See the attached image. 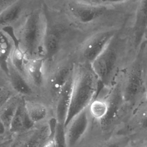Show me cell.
Segmentation results:
<instances>
[{"label":"cell","mask_w":147,"mask_h":147,"mask_svg":"<svg viewBox=\"0 0 147 147\" xmlns=\"http://www.w3.org/2000/svg\"><path fill=\"white\" fill-rule=\"evenodd\" d=\"M139 0H68L51 1L84 35L115 28L128 22Z\"/></svg>","instance_id":"1"},{"label":"cell","mask_w":147,"mask_h":147,"mask_svg":"<svg viewBox=\"0 0 147 147\" xmlns=\"http://www.w3.org/2000/svg\"><path fill=\"white\" fill-rule=\"evenodd\" d=\"M134 16L135 13L91 64L102 87L111 88L138 54L131 36Z\"/></svg>","instance_id":"2"},{"label":"cell","mask_w":147,"mask_h":147,"mask_svg":"<svg viewBox=\"0 0 147 147\" xmlns=\"http://www.w3.org/2000/svg\"><path fill=\"white\" fill-rule=\"evenodd\" d=\"M47 26L44 1H32L24 17L12 29L18 46L27 59L43 57V47Z\"/></svg>","instance_id":"3"},{"label":"cell","mask_w":147,"mask_h":147,"mask_svg":"<svg viewBox=\"0 0 147 147\" xmlns=\"http://www.w3.org/2000/svg\"><path fill=\"white\" fill-rule=\"evenodd\" d=\"M103 98L105 99L108 105L107 113L100 121L92 119V127L98 136L107 138L121 130L129 118L124 100L122 74L115 84L111 88H107Z\"/></svg>","instance_id":"4"},{"label":"cell","mask_w":147,"mask_h":147,"mask_svg":"<svg viewBox=\"0 0 147 147\" xmlns=\"http://www.w3.org/2000/svg\"><path fill=\"white\" fill-rule=\"evenodd\" d=\"M124 100L130 116L145 100L147 77L144 53L141 46L135 59L122 74Z\"/></svg>","instance_id":"5"},{"label":"cell","mask_w":147,"mask_h":147,"mask_svg":"<svg viewBox=\"0 0 147 147\" xmlns=\"http://www.w3.org/2000/svg\"><path fill=\"white\" fill-rule=\"evenodd\" d=\"M100 81L90 64L76 62L72 100L66 124L89 106L101 87Z\"/></svg>","instance_id":"6"},{"label":"cell","mask_w":147,"mask_h":147,"mask_svg":"<svg viewBox=\"0 0 147 147\" xmlns=\"http://www.w3.org/2000/svg\"><path fill=\"white\" fill-rule=\"evenodd\" d=\"M76 61L74 53L63 57L46 69L42 98L53 106L60 92L74 73Z\"/></svg>","instance_id":"7"},{"label":"cell","mask_w":147,"mask_h":147,"mask_svg":"<svg viewBox=\"0 0 147 147\" xmlns=\"http://www.w3.org/2000/svg\"><path fill=\"white\" fill-rule=\"evenodd\" d=\"M122 27L101 30L84 36L74 52L76 62L91 65Z\"/></svg>","instance_id":"8"},{"label":"cell","mask_w":147,"mask_h":147,"mask_svg":"<svg viewBox=\"0 0 147 147\" xmlns=\"http://www.w3.org/2000/svg\"><path fill=\"white\" fill-rule=\"evenodd\" d=\"M50 122L34 125L18 133L10 132L0 138V147H43L52 133Z\"/></svg>","instance_id":"9"},{"label":"cell","mask_w":147,"mask_h":147,"mask_svg":"<svg viewBox=\"0 0 147 147\" xmlns=\"http://www.w3.org/2000/svg\"><path fill=\"white\" fill-rule=\"evenodd\" d=\"M118 133L129 136L133 146L147 144V101L145 99L134 110Z\"/></svg>","instance_id":"10"},{"label":"cell","mask_w":147,"mask_h":147,"mask_svg":"<svg viewBox=\"0 0 147 147\" xmlns=\"http://www.w3.org/2000/svg\"><path fill=\"white\" fill-rule=\"evenodd\" d=\"M92 119L87 107L65 125V147H79L89 131Z\"/></svg>","instance_id":"11"},{"label":"cell","mask_w":147,"mask_h":147,"mask_svg":"<svg viewBox=\"0 0 147 147\" xmlns=\"http://www.w3.org/2000/svg\"><path fill=\"white\" fill-rule=\"evenodd\" d=\"M28 117L34 125L50 123L55 118L54 107L41 98H24Z\"/></svg>","instance_id":"12"},{"label":"cell","mask_w":147,"mask_h":147,"mask_svg":"<svg viewBox=\"0 0 147 147\" xmlns=\"http://www.w3.org/2000/svg\"><path fill=\"white\" fill-rule=\"evenodd\" d=\"M147 32V0H139L131 27V36L138 53L145 41Z\"/></svg>","instance_id":"13"},{"label":"cell","mask_w":147,"mask_h":147,"mask_svg":"<svg viewBox=\"0 0 147 147\" xmlns=\"http://www.w3.org/2000/svg\"><path fill=\"white\" fill-rule=\"evenodd\" d=\"M32 1L16 0L10 7L0 12L1 29L16 27L29 10Z\"/></svg>","instance_id":"14"},{"label":"cell","mask_w":147,"mask_h":147,"mask_svg":"<svg viewBox=\"0 0 147 147\" xmlns=\"http://www.w3.org/2000/svg\"><path fill=\"white\" fill-rule=\"evenodd\" d=\"M26 78L40 98L46 77V64L43 57L28 59L26 65Z\"/></svg>","instance_id":"15"},{"label":"cell","mask_w":147,"mask_h":147,"mask_svg":"<svg viewBox=\"0 0 147 147\" xmlns=\"http://www.w3.org/2000/svg\"><path fill=\"white\" fill-rule=\"evenodd\" d=\"M74 75L75 71L60 92L54 105L55 118L57 122L64 125L67 118L72 100L74 83Z\"/></svg>","instance_id":"16"},{"label":"cell","mask_w":147,"mask_h":147,"mask_svg":"<svg viewBox=\"0 0 147 147\" xmlns=\"http://www.w3.org/2000/svg\"><path fill=\"white\" fill-rule=\"evenodd\" d=\"M5 76L11 86L17 94L24 98H40L27 78L14 68L10 62L7 75Z\"/></svg>","instance_id":"17"},{"label":"cell","mask_w":147,"mask_h":147,"mask_svg":"<svg viewBox=\"0 0 147 147\" xmlns=\"http://www.w3.org/2000/svg\"><path fill=\"white\" fill-rule=\"evenodd\" d=\"M16 45L17 42L12 29H1V73L5 75H7L9 61Z\"/></svg>","instance_id":"18"},{"label":"cell","mask_w":147,"mask_h":147,"mask_svg":"<svg viewBox=\"0 0 147 147\" xmlns=\"http://www.w3.org/2000/svg\"><path fill=\"white\" fill-rule=\"evenodd\" d=\"M133 142L129 136L120 133L107 138L93 137L88 138L81 147H132Z\"/></svg>","instance_id":"19"},{"label":"cell","mask_w":147,"mask_h":147,"mask_svg":"<svg viewBox=\"0 0 147 147\" xmlns=\"http://www.w3.org/2000/svg\"><path fill=\"white\" fill-rule=\"evenodd\" d=\"M22 96L16 94L0 106V123L10 131V127L13 119L20 103L24 100Z\"/></svg>","instance_id":"20"},{"label":"cell","mask_w":147,"mask_h":147,"mask_svg":"<svg viewBox=\"0 0 147 147\" xmlns=\"http://www.w3.org/2000/svg\"><path fill=\"white\" fill-rule=\"evenodd\" d=\"M34 125L28 117L24 99L19 106L13 119L10 127V132L13 133L21 132Z\"/></svg>","instance_id":"21"},{"label":"cell","mask_w":147,"mask_h":147,"mask_svg":"<svg viewBox=\"0 0 147 147\" xmlns=\"http://www.w3.org/2000/svg\"><path fill=\"white\" fill-rule=\"evenodd\" d=\"M88 109L92 118L99 121L106 115L108 105L105 99L96 97L89 105Z\"/></svg>","instance_id":"22"},{"label":"cell","mask_w":147,"mask_h":147,"mask_svg":"<svg viewBox=\"0 0 147 147\" xmlns=\"http://www.w3.org/2000/svg\"><path fill=\"white\" fill-rule=\"evenodd\" d=\"M27 60L28 59L24 53L18 47L17 43L16 47L13 51L9 62L14 68L16 69L26 78V65Z\"/></svg>","instance_id":"23"},{"label":"cell","mask_w":147,"mask_h":147,"mask_svg":"<svg viewBox=\"0 0 147 147\" xmlns=\"http://www.w3.org/2000/svg\"><path fill=\"white\" fill-rule=\"evenodd\" d=\"M65 125L57 122L55 130V136L57 143V147H65Z\"/></svg>","instance_id":"24"},{"label":"cell","mask_w":147,"mask_h":147,"mask_svg":"<svg viewBox=\"0 0 147 147\" xmlns=\"http://www.w3.org/2000/svg\"><path fill=\"white\" fill-rule=\"evenodd\" d=\"M56 125L57 124L51 126L52 133L51 136L43 147H57V143L55 136V130Z\"/></svg>","instance_id":"25"},{"label":"cell","mask_w":147,"mask_h":147,"mask_svg":"<svg viewBox=\"0 0 147 147\" xmlns=\"http://www.w3.org/2000/svg\"><path fill=\"white\" fill-rule=\"evenodd\" d=\"M16 1V0H0V12L10 7Z\"/></svg>","instance_id":"26"},{"label":"cell","mask_w":147,"mask_h":147,"mask_svg":"<svg viewBox=\"0 0 147 147\" xmlns=\"http://www.w3.org/2000/svg\"><path fill=\"white\" fill-rule=\"evenodd\" d=\"M144 53V60H145V67H146V74L147 77V40H145L142 45Z\"/></svg>","instance_id":"27"},{"label":"cell","mask_w":147,"mask_h":147,"mask_svg":"<svg viewBox=\"0 0 147 147\" xmlns=\"http://www.w3.org/2000/svg\"><path fill=\"white\" fill-rule=\"evenodd\" d=\"M132 147H147V144H143V145H139V146H133Z\"/></svg>","instance_id":"28"},{"label":"cell","mask_w":147,"mask_h":147,"mask_svg":"<svg viewBox=\"0 0 147 147\" xmlns=\"http://www.w3.org/2000/svg\"><path fill=\"white\" fill-rule=\"evenodd\" d=\"M145 99L147 101V91L146 92V94H145Z\"/></svg>","instance_id":"29"},{"label":"cell","mask_w":147,"mask_h":147,"mask_svg":"<svg viewBox=\"0 0 147 147\" xmlns=\"http://www.w3.org/2000/svg\"><path fill=\"white\" fill-rule=\"evenodd\" d=\"M145 40H147V32L146 34V38H145Z\"/></svg>","instance_id":"30"}]
</instances>
